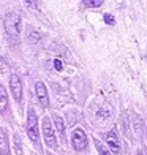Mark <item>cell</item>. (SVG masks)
Wrapping results in <instances>:
<instances>
[{
    "label": "cell",
    "mask_w": 147,
    "mask_h": 155,
    "mask_svg": "<svg viewBox=\"0 0 147 155\" xmlns=\"http://www.w3.org/2000/svg\"><path fill=\"white\" fill-rule=\"evenodd\" d=\"M10 89H11V94H13V97H15V100L18 103L22 101V82H21L18 74L10 76Z\"/></svg>",
    "instance_id": "5b68a950"
},
{
    "label": "cell",
    "mask_w": 147,
    "mask_h": 155,
    "mask_svg": "<svg viewBox=\"0 0 147 155\" xmlns=\"http://www.w3.org/2000/svg\"><path fill=\"white\" fill-rule=\"evenodd\" d=\"M71 143H73V147H74V150H84L87 147V135L84 133V130L78 128V130H74L73 131V136H71Z\"/></svg>",
    "instance_id": "277c9868"
},
{
    "label": "cell",
    "mask_w": 147,
    "mask_h": 155,
    "mask_svg": "<svg viewBox=\"0 0 147 155\" xmlns=\"http://www.w3.org/2000/svg\"><path fill=\"white\" fill-rule=\"evenodd\" d=\"M104 21H106V24H111V25H113V24L116 22L113 15H104Z\"/></svg>",
    "instance_id": "2e32d148"
},
{
    "label": "cell",
    "mask_w": 147,
    "mask_h": 155,
    "mask_svg": "<svg viewBox=\"0 0 147 155\" xmlns=\"http://www.w3.org/2000/svg\"><path fill=\"white\" fill-rule=\"evenodd\" d=\"M95 146H96V150H98V153H100V155H111L109 150L101 144V141H98L96 138H95Z\"/></svg>",
    "instance_id": "7c38bea8"
},
{
    "label": "cell",
    "mask_w": 147,
    "mask_h": 155,
    "mask_svg": "<svg viewBox=\"0 0 147 155\" xmlns=\"http://www.w3.org/2000/svg\"><path fill=\"white\" fill-rule=\"evenodd\" d=\"M84 6H90V8H95V6H101L103 0H84L82 2Z\"/></svg>",
    "instance_id": "4fadbf2b"
},
{
    "label": "cell",
    "mask_w": 147,
    "mask_h": 155,
    "mask_svg": "<svg viewBox=\"0 0 147 155\" xmlns=\"http://www.w3.org/2000/svg\"><path fill=\"white\" fill-rule=\"evenodd\" d=\"M3 24H5V30L10 37L16 38L19 35V32H21V16L18 13H8V15L5 16Z\"/></svg>",
    "instance_id": "7a4b0ae2"
},
{
    "label": "cell",
    "mask_w": 147,
    "mask_h": 155,
    "mask_svg": "<svg viewBox=\"0 0 147 155\" xmlns=\"http://www.w3.org/2000/svg\"><path fill=\"white\" fill-rule=\"evenodd\" d=\"M15 149L16 155H22V144H21V138L18 135H15Z\"/></svg>",
    "instance_id": "5bb4252c"
},
{
    "label": "cell",
    "mask_w": 147,
    "mask_h": 155,
    "mask_svg": "<svg viewBox=\"0 0 147 155\" xmlns=\"http://www.w3.org/2000/svg\"><path fill=\"white\" fill-rule=\"evenodd\" d=\"M43 138H44V143L47 147L51 149H57L59 144H57V138H55V133L52 128V124L49 120V117L43 119Z\"/></svg>",
    "instance_id": "3957f363"
},
{
    "label": "cell",
    "mask_w": 147,
    "mask_h": 155,
    "mask_svg": "<svg viewBox=\"0 0 147 155\" xmlns=\"http://www.w3.org/2000/svg\"><path fill=\"white\" fill-rule=\"evenodd\" d=\"M0 155H10V143L6 133L0 128Z\"/></svg>",
    "instance_id": "ba28073f"
},
{
    "label": "cell",
    "mask_w": 147,
    "mask_h": 155,
    "mask_svg": "<svg viewBox=\"0 0 147 155\" xmlns=\"http://www.w3.org/2000/svg\"><path fill=\"white\" fill-rule=\"evenodd\" d=\"M54 124H55V128H57L59 135L62 138V141H67V136H65V124H64V119L60 116L54 114Z\"/></svg>",
    "instance_id": "9c48e42d"
},
{
    "label": "cell",
    "mask_w": 147,
    "mask_h": 155,
    "mask_svg": "<svg viewBox=\"0 0 147 155\" xmlns=\"http://www.w3.org/2000/svg\"><path fill=\"white\" fill-rule=\"evenodd\" d=\"M104 141L108 143L109 149L113 150L114 153L120 152V143H119V136H117L116 130H111L109 133H106V135H104Z\"/></svg>",
    "instance_id": "8992f818"
},
{
    "label": "cell",
    "mask_w": 147,
    "mask_h": 155,
    "mask_svg": "<svg viewBox=\"0 0 147 155\" xmlns=\"http://www.w3.org/2000/svg\"><path fill=\"white\" fill-rule=\"evenodd\" d=\"M29 40L32 41V43H38V40H40V35L33 32V33H30V35H29Z\"/></svg>",
    "instance_id": "9a60e30c"
},
{
    "label": "cell",
    "mask_w": 147,
    "mask_h": 155,
    "mask_svg": "<svg viewBox=\"0 0 147 155\" xmlns=\"http://www.w3.org/2000/svg\"><path fill=\"white\" fill-rule=\"evenodd\" d=\"M6 104H8V97H6V92L5 89L0 86V111L6 108Z\"/></svg>",
    "instance_id": "8fae6325"
},
{
    "label": "cell",
    "mask_w": 147,
    "mask_h": 155,
    "mask_svg": "<svg viewBox=\"0 0 147 155\" xmlns=\"http://www.w3.org/2000/svg\"><path fill=\"white\" fill-rule=\"evenodd\" d=\"M49 155H52V153H49Z\"/></svg>",
    "instance_id": "ffe728a7"
},
{
    "label": "cell",
    "mask_w": 147,
    "mask_h": 155,
    "mask_svg": "<svg viewBox=\"0 0 147 155\" xmlns=\"http://www.w3.org/2000/svg\"><path fill=\"white\" fill-rule=\"evenodd\" d=\"M27 133H29L30 141L38 146L40 144V130H38V117L33 108H29L27 111Z\"/></svg>",
    "instance_id": "6da1fadb"
},
{
    "label": "cell",
    "mask_w": 147,
    "mask_h": 155,
    "mask_svg": "<svg viewBox=\"0 0 147 155\" xmlns=\"http://www.w3.org/2000/svg\"><path fill=\"white\" fill-rule=\"evenodd\" d=\"M136 155H142V153H141V152H138V153H136Z\"/></svg>",
    "instance_id": "d6986e66"
},
{
    "label": "cell",
    "mask_w": 147,
    "mask_h": 155,
    "mask_svg": "<svg viewBox=\"0 0 147 155\" xmlns=\"http://www.w3.org/2000/svg\"><path fill=\"white\" fill-rule=\"evenodd\" d=\"M54 67H55V70H57V71H60L64 65H62V62H60L59 59H55V60H54Z\"/></svg>",
    "instance_id": "e0dca14e"
},
{
    "label": "cell",
    "mask_w": 147,
    "mask_h": 155,
    "mask_svg": "<svg viewBox=\"0 0 147 155\" xmlns=\"http://www.w3.org/2000/svg\"><path fill=\"white\" fill-rule=\"evenodd\" d=\"M131 124H133V128H135V131L141 135L142 130H144V120H142V119L139 117L138 114H133V117H131Z\"/></svg>",
    "instance_id": "30bf717a"
},
{
    "label": "cell",
    "mask_w": 147,
    "mask_h": 155,
    "mask_svg": "<svg viewBox=\"0 0 147 155\" xmlns=\"http://www.w3.org/2000/svg\"><path fill=\"white\" fill-rule=\"evenodd\" d=\"M25 5H27V6H30V8H38V2H29V0H27Z\"/></svg>",
    "instance_id": "ac0fdd59"
},
{
    "label": "cell",
    "mask_w": 147,
    "mask_h": 155,
    "mask_svg": "<svg viewBox=\"0 0 147 155\" xmlns=\"http://www.w3.org/2000/svg\"><path fill=\"white\" fill-rule=\"evenodd\" d=\"M35 90H37V97H38V101L43 104L44 108L49 106V97H47V89L46 86L41 81L37 82V86H35Z\"/></svg>",
    "instance_id": "52a82bcc"
}]
</instances>
